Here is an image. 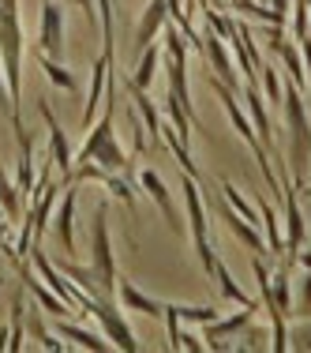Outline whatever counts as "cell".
Instances as JSON below:
<instances>
[{"instance_id":"obj_1","label":"cell","mask_w":311,"mask_h":353,"mask_svg":"<svg viewBox=\"0 0 311 353\" xmlns=\"http://www.w3.org/2000/svg\"><path fill=\"white\" fill-rule=\"evenodd\" d=\"M0 68L12 94V128L19 139V150H34L23 124V23H19V0H0Z\"/></svg>"},{"instance_id":"obj_2","label":"cell","mask_w":311,"mask_h":353,"mask_svg":"<svg viewBox=\"0 0 311 353\" xmlns=\"http://www.w3.org/2000/svg\"><path fill=\"white\" fill-rule=\"evenodd\" d=\"M206 87L217 94V102L225 105V113H229V121H233V128L240 132V139L251 147V154H255V162H259V173H263V181L270 184V196H281V181L274 176V170H270V154H266V147H263V139H259V132H255V124H251V117L240 109V102H237V90H229L217 75H210L206 72Z\"/></svg>"},{"instance_id":"obj_3","label":"cell","mask_w":311,"mask_h":353,"mask_svg":"<svg viewBox=\"0 0 311 353\" xmlns=\"http://www.w3.org/2000/svg\"><path fill=\"white\" fill-rule=\"evenodd\" d=\"M281 109H285V124H289V136H292V181L304 188V173H308V162H311V117H308V102H304V90L297 83L285 87V98H281Z\"/></svg>"},{"instance_id":"obj_4","label":"cell","mask_w":311,"mask_h":353,"mask_svg":"<svg viewBox=\"0 0 311 353\" xmlns=\"http://www.w3.org/2000/svg\"><path fill=\"white\" fill-rule=\"evenodd\" d=\"M90 271L98 279L102 297H116V256H113V237H109V203L94 207V222H90Z\"/></svg>"},{"instance_id":"obj_5","label":"cell","mask_w":311,"mask_h":353,"mask_svg":"<svg viewBox=\"0 0 311 353\" xmlns=\"http://www.w3.org/2000/svg\"><path fill=\"white\" fill-rule=\"evenodd\" d=\"M180 192H184V207H188V230H191V241H195V252H199V263L203 271L210 274L217 263V252L210 245V222H206V196L199 188L195 176L184 173L180 176Z\"/></svg>"},{"instance_id":"obj_6","label":"cell","mask_w":311,"mask_h":353,"mask_svg":"<svg viewBox=\"0 0 311 353\" xmlns=\"http://www.w3.org/2000/svg\"><path fill=\"white\" fill-rule=\"evenodd\" d=\"M83 312L94 316L98 323H102V334H105L109 342H113V350L139 353V339H136V331L128 327V319H124V308L116 305L113 297H87V301H83Z\"/></svg>"},{"instance_id":"obj_7","label":"cell","mask_w":311,"mask_h":353,"mask_svg":"<svg viewBox=\"0 0 311 353\" xmlns=\"http://www.w3.org/2000/svg\"><path fill=\"white\" fill-rule=\"evenodd\" d=\"M281 199H285V259H297V252L308 245V225L297 203V181L289 170H281Z\"/></svg>"},{"instance_id":"obj_8","label":"cell","mask_w":311,"mask_h":353,"mask_svg":"<svg viewBox=\"0 0 311 353\" xmlns=\"http://www.w3.org/2000/svg\"><path fill=\"white\" fill-rule=\"evenodd\" d=\"M139 188L147 192L150 203H154L158 211H162V218L169 222V230L176 233V237H184V230H188V225H184L180 211H176V199H173L169 184L162 181V173H158V170H139Z\"/></svg>"},{"instance_id":"obj_9","label":"cell","mask_w":311,"mask_h":353,"mask_svg":"<svg viewBox=\"0 0 311 353\" xmlns=\"http://www.w3.org/2000/svg\"><path fill=\"white\" fill-rule=\"evenodd\" d=\"M38 113H41V121H45V128H49V150H53V165L61 170V181H64V184H72V173H75L72 143H68V136H64L61 121L53 117V105H49L45 98H38Z\"/></svg>"},{"instance_id":"obj_10","label":"cell","mask_w":311,"mask_h":353,"mask_svg":"<svg viewBox=\"0 0 311 353\" xmlns=\"http://www.w3.org/2000/svg\"><path fill=\"white\" fill-rule=\"evenodd\" d=\"M64 38H68L64 8L56 4V0H45V4H41V27H38V53L64 61Z\"/></svg>"},{"instance_id":"obj_11","label":"cell","mask_w":311,"mask_h":353,"mask_svg":"<svg viewBox=\"0 0 311 353\" xmlns=\"http://www.w3.org/2000/svg\"><path fill=\"white\" fill-rule=\"evenodd\" d=\"M75 203H79V181L64 184V199L53 211V233L64 245V252H68V259L79 256V248H75Z\"/></svg>"},{"instance_id":"obj_12","label":"cell","mask_w":311,"mask_h":353,"mask_svg":"<svg viewBox=\"0 0 311 353\" xmlns=\"http://www.w3.org/2000/svg\"><path fill=\"white\" fill-rule=\"evenodd\" d=\"M203 57H206V64L214 68V75L225 83L229 90H237L240 94V75L237 68H233V57H229V49H225V38H217L214 30H206V38H203Z\"/></svg>"},{"instance_id":"obj_13","label":"cell","mask_w":311,"mask_h":353,"mask_svg":"<svg viewBox=\"0 0 311 353\" xmlns=\"http://www.w3.org/2000/svg\"><path fill=\"white\" fill-rule=\"evenodd\" d=\"M116 297H120V308L128 316H150V319H158V316H162V308H165V301L142 293L139 285L131 282V279H124V274H116Z\"/></svg>"},{"instance_id":"obj_14","label":"cell","mask_w":311,"mask_h":353,"mask_svg":"<svg viewBox=\"0 0 311 353\" xmlns=\"http://www.w3.org/2000/svg\"><path fill=\"white\" fill-rule=\"evenodd\" d=\"M259 308H244V312H233V316H217L214 323H203V334H206V350H229V339L240 334L244 327L251 323Z\"/></svg>"},{"instance_id":"obj_15","label":"cell","mask_w":311,"mask_h":353,"mask_svg":"<svg viewBox=\"0 0 311 353\" xmlns=\"http://www.w3.org/2000/svg\"><path fill=\"white\" fill-rule=\"evenodd\" d=\"M169 23V0H147V8H142L139 15V27H136V53H142V49L150 46L158 34H162V27Z\"/></svg>"},{"instance_id":"obj_16","label":"cell","mask_w":311,"mask_h":353,"mask_svg":"<svg viewBox=\"0 0 311 353\" xmlns=\"http://www.w3.org/2000/svg\"><path fill=\"white\" fill-rule=\"evenodd\" d=\"M56 334H61L64 342H75V350H94V353H109V350H113V342H109L102 331L79 327V323H72L68 316H56Z\"/></svg>"},{"instance_id":"obj_17","label":"cell","mask_w":311,"mask_h":353,"mask_svg":"<svg viewBox=\"0 0 311 353\" xmlns=\"http://www.w3.org/2000/svg\"><path fill=\"white\" fill-rule=\"evenodd\" d=\"M23 282H27V290L38 297L41 312H49V316H75V312H79V308H75V305H68V301H64L61 293H53V290H49V285L41 282L38 274H30L27 267H23Z\"/></svg>"},{"instance_id":"obj_18","label":"cell","mask_w":311,"mask_h":353,"mask_svg":"<svg viewBox=\"0 0 311 353\" xmlns=\"http://www.w3.org/2000/svg\"><path fill=\"white\" fill-rule=\"evenodd\" d=\"M34 61H38V68L45 72V79L53 83L56 90H64V94H75V90H79V75H75L64 61H56V57H45V53H38V49H34Z\"/></svg>"},{"instance_id":"obj_19","label":"cell","mask_w":311,"mask_h":353,"mask_svg":"<svg viewBox=\"0 0 311 353\" xmlns=\"http://www.w3.org/2000/svg\"><path fill=\"white\" fill-rule=\"evenodd\" d=\"M210 279L217 282V290H222V297H225V301H233V305H240V308H259V301H255V297H248V293L240 290V282L233 279V271L222 263V256H217V263H214V271H210Z\"/></svg>"},{"instance_id":"obj_20","label":"cell","mask_w":311,"mask_h":353,"mask_svg":"<svg viewBox=\"0 0 311 353\" xmlns=\"http://www.w3.org/2000/svg\"><path fill=\"white\" fill-rule=\"evenodd\" d=\"M90 162H98L102 165V170H109V173H124L128 170V150L120 147V143H116V136H109V139H102L94 147V154H90Z\"/></svg>"},{"instance_id":"obj_21","label":"cell","mask_w":311,"mask_h":353,"mask_svg":"<svg viewBox=\"0 0 311 353\" xmlns=\"http://www.w3.org/2000/svg\"><path fill=\"white\" fill-rule=\"evenodd\" d=\"M255 207H259V225H263V237L270 245V256H285V237H281V222H277L274 207L266 199H255Z\"/></svg>"},{"instance_id":"obj_22","label":"cell","mask_w":311,"mask_h":353,"mask_svg":"<svg viewBox=\"0 0 311 353\" xmlns=\"http://www.w3.org/2000/svg\"><path fill=\"white\" fill-rule=\"evenodd\" d=\"M158 64H162V49L150 41V46L139 53V64H136V72L128 75V83H136V87L150 90V83H154V75H158Z\"/></svg>"},{"instance_id":"obj_23","label":"cell","mask_w":311,"mask_h":353,"mask_svg":"<svg viewBox=\"0 0 311 353\" xmlns=\"http://www.w3.org/2000/svg\"><path fill=\"white\" fill-rule=\"evenodd\" d=\"M270 297H274L277 312L292 316V274H289V259H285V263L270 274Z\"/></svg>"},{"instance_id":"obj_24","label":"cell","mask_w":311,"mask_h":353,"mask_svg":"<svg viewBox=\"0 0 311 353\" xmlns=\"http://www.w3.org/2000/svg\"><path fill=\"white\" fill-rule=\"evenodd\" d=\"M0 214H4L12 225L23 222V214H27V211H23V192H19V184L8 181L4 170H0Z\"/></svg>"},{"instance_id":"obj_25","label":"cell","mask_w":311,"mask_h":353,"mask_svg":"<svg viewBox=\"0 0 311 353\" xmlns=\"http://www.w3.org/2000/svg\"><path fill=\"white\" fill-rule=\"evenodd\" d=\"M277 57H281L285 72H289V79L297 83L300 90H308V72H304V61H300V46L297 41H285L281 49H277Z\"/></svg>"},{"instance_id":"obj_26","label":"cell","mask_w":311,"mask_h":353,"mask_svg":"<svg viewBox=\"0 0 311 353\" xmlns=\"http://www.w3.org/2000/svg\"><path fill=\"white\" fill-rule=\"evenodd\" d=\"M23 323H27V331L34 334V342H41V350H49V353H64V350H68V346L61 342V334H53L45 323H41V316H38V312L23 316Z\"/></svg>"},{"instance_id":"obj_27","label":"cell","mask_w":311,"mask_h":353,"mask_svg":"<svg viewBox=\"0 0 311 353\" xmlns=\"http://www.w3.org/2000/svg\"><path fill=\"white\" fill-rule=\"evenodd\" d=\"M102 184L109 188V196L120 199V203L131 211V218H136V188H131L128 176H120V173H105V181H102Z\"/></svg>"},{"instance_id":"obj_28","label":"cell","mask_w":311,"mask_h":353,"mask_svg":"<svg viewBox=\"0 0 311 353\" xmlns=\"http://www.w3.org/2000/svg\"><path fill=\"white\" fill-rule=\"evenodd\" d=\"M259 90H263V98H266L270 105H281L285 87L277 83V68H270V61H263V64H259Z\"/></svg>"},{"instance_id":"obj_29","label":"cell","mask_w":311,"mask_h":353,"mask_svg":"<svg viewBox=\"0 0 311 353\" xmlns=\"http://www.w3.org/2000/svg\"><path fill=\"white\" fill-rule=\"evenodd\" d=\"M27 346V323H23V297L12 301V323H8V350L19 353Z\"/></svg>"},{"instance_id":"obj_30","label":"cell","mask_w":311,"mask_h":353,"mask_svg":"<svg viewBox=\"0 0 311 353\" xmlns=\"http://www.w3.org/2000/svg\"><path fill=\"white\" fill-rule=\"evenodd\" d=\"M162 109H165V117H169V124H173L176 132H180V139L188 143V139H191V128H195V124H191V117H188V113H184V105L176 102L173 94H165V98H162Z\"/></svg>"},{"instance_id":"obj_31","label":"cell","mask_w":311,"mask_h":353,"mask_svg":"<svg viewBox=\"0 0 311 353\" xmlns=\"http://www.w3.org/2000/svg\"><path fill=\"white\" fill-rule=\"evenodd\" d=\"M270 350L274 353H285L289 350V316L270 308Z\"/></svg>"},{"instance_id":"obj_32","label":"cell","mask_w":311,"mask_h":353,"mask_svg":"<svg viewBox=\"0 0 311 353\" xmlns=\"http://www.w3.org/2000/svg\"><path fill=\"white\" fill-rule=\"evenodd\" d=\"M292 316L311 319V271H304V279H300V297L292 301Z\"/></svg>"},{"instance_id":"obj_33","label":"cell","mask_w":311,"mask_h":353,"mask_svg":"<svg viewBox=\"0 0 311 353\" xmlns=\"http://www.w3.org/2000/svg\"><path fill=\"white\" fill-rule=\"evenodd\" d=\"M289 350H311V319H304V323L289 327Z\"/></svg>"},{"instance_id":"obj_34","label":"cell","mask_w":311,"mask_h":353,"mask_svg":"<svg viewBox=\"0 0 311 353\" xmlns=\"http://www.w3.org/2000/svg\"><path fill=\"white\" fill-rule=\"evenodd\" d=\"M266 339H270V331H263V327H251V323H248V334H244V342H240L237 350H266V346H270Z\"/></svg>"},{"instance_id":"obj_35","label":"cell","mask_w":311,"mask_h":353,"mask_svg":"<svg viewBox=\"0 0 311 353\" xmlns=\"http://www.w3.org/2000/svg\"><path fill=\"white\" fill-rule=\"evenodd\" d=\"M173 350H191V353H203L206 350V342L199 339V334H191V331H176V342H173Z\"/></svg>"},{"instance_id":"obj_36","label":"cell","mask_w":311,"mask_h":353,"mask_svg":"<svg viewBox=\"0 0 311 353\" xmlns=\"http://www.w3.org/2000/svg\"><path fill=\"white\" fill-rule=\"evenodd\" d=\"M263 34H266V46H270V53H277V49L285 46V30H281V27H270V23H266Z\"/></svg>"},{"instance_id":"obj_37","label":"cell","mask_w":311,"mask_h":353,"mask_svg":"<svg viewBox=\"0 0 311 353\" xmlns=\"http://www.w3.org/2000/svg\"><path fill=\"white\" fill-rule=\"evenodd\" d=\"M0 113L12 121V94H8V79H4V68H0Z\"/></svg>"},{"instance_id":"obj_38","label":"cell","mask_w":311,"mask_h":353,"mask_svg":"<svg viewBox=\"0 0 311 353\" xmlns=\"http://www.w3.org/2000/svg\"><path fill=\"white\" fill-rule=\"evenodd\" d=\"M72 4H79V12L87 15L90 27H94V23H98V0H72Z\"/></svg>"},{"instance_id":"obj_39","label":"cell","mask_w":311,"mask_h":353,"mask_svg":"<svg viewBox=\"0 0 311 353\" xmlns=\"http://www.w3.org/2000/svg\"><path fill=\"white\" fill-rule=\"evenodd\" d=\"M297 263L304 267V271H311V248H308V245H304V248L297 252Z\"/></svg>"},{"instance_id":"obj_40","label":"cell","mask_w":311,"mask_h":353,"mask_svg":"<svg viewBox=\"0 0 311 353\" xmlns=\"http://www.w3.org/2000/svg\"><path fill=\"white\" fill-rule=\"evenodd\" d=\"M266 4L274 8V12H281V15H289V0H266Z\"/></svg>"},{"instance_id":"obj_41","label":"cell","mask_w":311,"mask_h":353,"mask_svg":"<svg viewBox=\"0 0 311 353\" xmlns=\"http://www.w3.org/2000/svg\"><path fill=\"white\" fill-rule=\"evenodd\" d=\"M4 350H8V323L0 319V353H4Z\"/></svg>"},{"instance_id":"obj_42","label":"cell","mask_w":311,"mask_h":353,"mask_svg":"<svg viewBox=\"0 0 311 353\" xmlns=\"http://www.w3.org/2000/svg\"><path fill=\"white\" fill-rule=\"evenodd\" d=\"M304 4H308V8H311V0H304Z\"/></svg>"}]
</instances>
